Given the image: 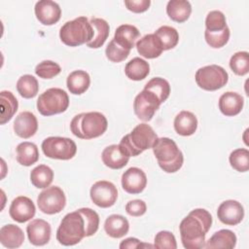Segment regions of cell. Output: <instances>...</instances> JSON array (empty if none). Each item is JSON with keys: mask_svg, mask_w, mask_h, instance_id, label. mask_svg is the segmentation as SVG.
<instances>
[{"mask_svg": "<svg viewBox=\"0 0 249 249\" xmlns=\"http://www.w3.org/2000/svg\"><path fill=\"white\" fill-rule=\"evenodd\" d=\"M230 67L238 76H244L249 72V53L247 52L235 53L230 60Z\"/></svg>", "mask_w": 249, "mask_h": 249, "instance_id": "74e56055", "label": "cell"}, {"mask_svg": "<svg viewBox=\"0 0 249 249\" xmlns=\"http://www.w3.org/2000/svg\"><path fill=\"white\" fill-rule=\"evenodd\" d=\"M24 241L22 230L13 224L5 225L0 229V242L7 248H18Z\"/></svg>", "mask_w": 249, "mask_h": 249, "instance_id": "7402d4cb", "label": "cell"}, {"mask_svg": "<svg viewBox=\"0 0 249 249\" xmlns=\"http://www.w3.org/2000/svg\"><path fill=\"white\" fill-rule=\"evenodd\" d=\"M230 28L226 27L224 30L221 31H215V32H210L205 29L204 32V37L206 43L214 49H219L224 47L230 39Z\"/></svg>", "mask_w": 249, "mask_h": 249, "instance_id": "ab89813d", "label": "cell"}, {"mask_svg": "<svg viewBox=\"0 0 249 249\" xmlns=\"http://www.w3.org/2000/svg\"><path fill=\"white\" fill-rule=\"evenodd\" d=\"M17 160L19 164L24 166H30L37 162L39 160V151L37 146L32 142H21L18 145L17 149Z\"/></svg>", "mask_w": 249, "mask_h": 249, "instance_id": "f546056e", "label": "cell"}, {"mask_svg": "<svg viewBox=\"0 0 249 249\" xmlns=\"http://www.w3.org/2000/svg\"><path fill=\"white\" fill-rule=\"evenodd\" d=\"M152 149L160 167L164 172L174 173L182 167L183 154L172 139L168 137L158 138Z\"/></svg>", "mask_w": 249, "mask_h": 249, "instance_id": "5b68a950", "label": "cell"}, {"mask_svg": "<svg viewBox=\"0 0 249 249\" xmlns=\"http://www.w3.org/2000/svg\"><path fill=\"white\" fill-rule=\"evenodd\" d=\"M154 34L159 40L163 51L171 50L178 44L179 34L174 27L163 25L158 28Z\"/></svg>", "mask_w": 249, "mask_h": 249, "instance_id": "836d02e7", "label": "cell"}, {"mask_svg": "<svg viewBox=\"0 0 249 249\" xmlns=\"http://www.w3.org/2000/svg\"><path fill=\"white\" fill-rule=\"evenodd\" d=\"M158 138L152 126L143 123L136 125L130 133L124 135L119 146L125 156L136 157L145 150L153 148Z\"/></svg>", "mask_w": 249, "mask_h": 249, "instance_id": "3957f363", "label": "cell"}, {"mask_svg": "<svg viewBox=\"0 0 249 249\" xmlns=\"http://www.w3.org/2000/svg\"><path fill=\"white\" fill-rule=\"evenodd\" d=\"M35 16L44 25H53L60 19L61 9L59 5L51 0H41L35 4Z\"/></svg>", "mask_w": 249, "mask_h": 249, "instance_id": "2e32d148", "label": "cell"}, {"mask_svg": "<svg viewBox=\"0 0 249 249\" xmlns=\"http://www.w3.org/2000/svg\"><path fill=\"white\" fill-rule=\"evenodd\" d=\"M61 71L59 64L52 60H43L35 67V73L42 79H52Z\"/></svg>", "mask_w": 249, "mask_h": 249, "instance_id": "60d3db41", "label": "cell"}, {"mask_svg": "<svg viewBox=\"0 0 249 249\" xmlns=\"http://www.w3.org/2000/svg\"><path fill=\"white\" fill-rule=\"evenodd\" d=\"M101 158L103 163L112 169H121L125 166L129 160V157L125 156L117 144L107 146L103 150Z\"/></svg>", "mask_w": 249, "mask_h": 249, "instance_id": "ffe728a7", "label": "cell"}, {"mask_svg": "<svg viewBox=\"0 0 249 249\" xmlns=\"http://www.w3.org/2000/svg\"><path fill=\"white\" fill-rule=\"evenodd\" d=\"M211 225L212 216L207 210L202 208L192 210L179 225L183 246L187 249L203 248L205 245V235L210 230Z\"/></svg>", "mask_w": 249, "mask_h": 249, "instance_id": "7a4b0ae2", "label": "cell"}, {"mask_svg": "<svg viewBox=\"0 0 249 249\" xmlns=\"http://www.w3.org/2000/svg\"><path fill=\"white\" fill-rule=\"evenodd\" d=\"M66 85L71 93L79 95L86 92L89 88L90 77L84 70H75L68 75Z\"/></svg>", "mask_w": 249, "mask_h": 249, "instance_id": "484cf974", "label": "cell"}, {"mask_svg": "<svg viewBox=\"0 0 249 249\" xmlns=\"http://www.w3.org/2000/svg\"><path fill=\"white\" fill-rule=\"evenodd\" d=\"M38 129V121L35 115L29 111L19 113L14 122V130L21 138L27 139L33 136Z\"/></svg>", "mask_w": 249, "mask_h": 249, "instance_id": "ac0fdd59", "label": "cell"}, {"mask_svg": "<svg viewBox=\"0 0 249 249\" xmlns=\"http://www.w3.org/2000/svg\"><path fill=\"white\" fill-rule=\"evenodd\" d=\"M195 79L200 89L213 91L226 86L229 80V75L223 67L212 64L196 70Z\"/></svg>", "mask_w": 249, "mask_h": 249, "instance_id": "ba28073f", "label": "cell"}, {"mask_svg": "<svg viewBox=\"0 0 249 249\" xmlns=\"http://www.w3.org/2000/svg\"><path fill=\"white\" fill-rule=\"evenodd\" d=\"M89 196L95 205L101 208H108L117 201L118 190L112 182L101 180L91 186Z\"/></svg>", "mask_w": 249, "mask_h": 249, "instance_id": "7c38bea8", "label": "cell"}, {"mask_svg": "<svg viewBox=\"0 0 249 249\" xmlns=\"http://www.w3.org/2000/svg\"><path fill=\"white\" fill-rule=\"evenodd\" d=\"M36 212L35 205L33 201L24 196H19L16 197L9 209V214L11 218L18 223H25L31 220Z\"/></svg>", "mask_w": 249, "mask_h": 249, "instance_id": "5bb4252c", "label": "cell"}, {"mask_svg": "<svg viewBox=\"0 0 249 249\" xmlns=\"http://www.w3.org/2000/svg\"><path fill=\"white\" fill-rule=\"evenodd\" d=\"M26 232L31 244L42 246L50 241L52 228L47 221L43 219H35L27 225Z\"/></svg>", "mask_w": 249, "mask_h": 249, "instance_id": "e0dca14e", "label": "cell"}, {"mask_svg": "<svg viewBox=\"0 0 249 249\" xmlns=\"http://www.w3.org/2000/svg\"><path fill=\"white\" fill-rule=\"evenodd\" d=\"M130 51L125 50L118 45L114 39H112L105 50L106 57L112 62H122L127 58Z\"/></svg>", "mask_w": 249, "mask_h": 249, "instance_id": "b9f144b4", "label": "cell"}, {"mask_svg": "<svg viewBox=\"0 0 249 249\" xmlns=\"http://www.w3.org/2000/svg\"><path fill=\"white\" fill-rule=\"evenodd\" d=\"M217 216L223 224L235 226L242 221L244 217V208L237 200H225L219 205Z\"/></svg>", "mask_w": 249, "mask_h": 249, "instance_id": "4fadbf2b", "label": "cell"}, {"mask_svg": "<svg viewBox=\"0 0 249 249\" xmlns=\"http://www.w3.org/2000/svg\"><path fill=\"white\" fill-rule=\"evenodd\" d=\"M154 247L158 249H176V238L172 232L168 231H160L155 236Z\"/></svg>", "mask_w": 249, "mask_h": 249, "instance_id": "7bdbcfd3", "label": "cell"}, {"mask_svg": "<svg viewBox=\"0 0 249 249\" xmlns=\"http://www.w3.org/2000/svg\"><path fill=\"white\" fill-rule=\"evenodd\" d=\"M197 128V119L190 111H181L174 119V129L182 136H190Z\"/></svg>", "mask_w": 249, "mask_h": 249, "instance_id": "cb8c5ba5", "label": "cell"}, {"mask_svg": "<svg viewBox=\"0 0 249 249\" xmlns=\"http://www.w3.org/2000/svg\"><path fill=\"white\" fill-rule=\"evenodd\" d=\"M104 230L109 236L113 238H121L128 232L129 223L124 216L112 214L105 220Z\"/></svg>", "mask_w": 249, "mask_h": 249, "instance_id": "d4e9b609", "label": "cell"}, {"mask_svg": "<svg viewBox=\"0 0 249 249\" xmlns=\"http://www.w3.org/2000/svg\"><path fill=\"white\" fill-rule=\"evenodd\" d=\"M39 210L45 214L53 215L59 213L65 207L66 196L64 192L57 186H52L42 191L37 197Z\"/></svg>", "mask_w": 249, "mask_h": 249, "instance_id": "30bf717a", "label": "cell"}, {"mask_svg": "<svg viewBox=\"0 0 249 249\" xmlns=\"http://www.w3.org/2000/svg\"><path fill=\"white\" fill-rule=\"evenodd\" d=\"M17 89L23 98H33L38 93L39 84L34 76L25 74L18 80Z\"/></svg>", "mask_w": 249, "mask_h": 249, "instance_id": "e575fe53", "label": "cell"}, {"mask_svg": "<svg viewBox=\"0 0 249 249\" xmlns=\"http://www.w3.org/2000/svg\"><path fill=\"white\" fill-rule=\"evenodd\" d=\"M147 210L146 203L141 199H133L125 204V211L128 215L133 217H139L145 214Z\"/></svg>", "mask_w": 249, "mask_h": 249, "instance_id": "ee69618b", "label": "cell"}, {"mask_svg": "<svg viewBox=\"0 0 249 249\" xmlns=\"http://www.w3.org/2000/svg\"><path fill=\"white\" fill-rule=\"evenodd\" d=\"M139 35L140 32L134 25L122 24L116 29L115 36L113 39L118 45H120L125 50L130 51L134 47L135 42L138 39Z\"/></svg>", "mask_w": 249, "mask_h": 249, "instance_id": "603a6c76", "label": "cell"}, {"mask_svg": "<svg viewBox=\"0 0 249 249\" xmlns=\"http://www.w3.org/2000/svg\"><path fill=\"white\" fill-rule=\"evenodd\" d=\"M144 89L150 90L155 93L160 99V103H163L170 94V85L169 83L160 77H155L151 79L144 87Z\"/></svg>", "mask_w": 249, "mask_h": 249, "instance_id": "d590c367", "label": "cell"}, {"mask_svg": "<svg viewBox=\"0 0 249 249\" xmlns=\"http://www.w3.org/2000/svg\"><path fill=\"white\" fill-rule=\"evenodd\" d=\"M42 151L50 159L68 160L76 155L77 146L70 138L51 136L42 142Z\"/></svg>", "mask_w": 249, "mask_h": 249, "instance_id": "9c48e42d", "label": "cell"}, {"mask_svg": "<svg viewBox=\"0 0 249 249\" xmlns=\"http://www.w3.org/2000/svg\"><path fill=\"white\" fill-rule=\"evenodd\" d=\"M124 73L132 81H141L149 75L150 65L146 60L140 57H134L126 63Z\"/></svg>", "mask_w": 249, "mask_h": 249, "instance_id": "1f68e13d", "label": "cell"}, {"mask_svg": "<svg viewBox=\"0 0 249 249\" xmlns=\"http://www.w3.org/2000/svg\"><path fill=\"white\" fill-rule=\"evenodd\" d=\"M142 246H143V244L141 243V241L135 237L125 238L120 244L121 249H124V248H128V249L133 248L134 249V248H138V247H142Z\"/></svg>", "mask_w": 249, "mask_h": 249, "instance_id": "bcb514c9", "label": "cell"}, {"mask_svg": "<svg viewBox=\"0 0 249 249\" xmlns=\"http://www.w3.org/2000/svg\"><path fill=\"white\" fill-rule=\"evenodd\" d=\"M205 27L210 32L224 30L228 27L225 15L221 11L209 12L205 18Z\"/></svg>", "mask_w": 249, "mask_h": 249, "instance_id": "f35d334b", "label": "cell"}, {"mask_svg": "<svg viewBox=\"0 0 249 249\" xmlns=\"http://www.w3.org/2000/svg\"><path fill=\"white\" fill-rule=\"evenodd\" d=\"M1 100V117L0 124H5L8 123L18 111V103L13 92L9 90H2L0 92Z\"/></svg>", "mask_w": 249, "mask_h": 249, "instance_id": "4dcf8cb0", "label": "cell"}, {"mask_svg": "<svg viewBox=\"0 0 249 249\" xmlns=\"http://www.w3.org/2000/svg\"><path fill=\"white\" fill-rule=\"evenodd\" d=\"M99 226L98 214L90 208H80L66 214L56 231L57 241L64 246L79 243L84 237L93 235Z\"/></svg>", "mask_w": 249, "mask_h": 249, "instance_id": "6da1fadb", "label": "cell"}, {"mask_svg": "<svg viewBox=\"0 0 249 249\" xmlns=\"http://www.w3.org/2000/svg\"><path fill=\"white\" fill-rule=\"evenodd\" d=\"M89 22L93 27L94 36L91 41L87 44V46L91 49H98L104 45L106 39L108 38L110 26L105 19L99 18H93Z\"/></svg>", "mask_w": 249, "mask_h": 249, "instance_id": "f1b7e54d", "label": "cell"}, {"mask_svg": "<svg viewBox=\"0 0 249 249\" xmlns=\"http://www.w3.org/2000/svg\"><path fill=\"white\" fill-rule=\"evenodd\" d=\"M53 180V169L45 164H40L32 169L30 173V181L32 185L38 189L49 187Z\"/></svg>", "mask_w": 249, "mask_h": 249, "instance_id": "d6a6232c", "label": "cell"}, {"mask_svg": "<svg viewBox=\"0 0 249 249\" xmlns=\"http://www.w3.org/2000/svg\"><path fill=\"white\" fill-rule=\"evenodd\" d=\"M192 13L191 3L187 0H170L166 5L167 16L176 22L186 21Z\"/></svg>", "mask_w": 249, "mask_h": 249, "instance_id": "4316f807", "label": "cell"}, {"mask_svg": "<svg viewBox=\"0 0 249 249\" xmlns=\"http://www.w3.org/2000/svg\"><path fill=\"white\" fill-rule=\"evenodd\" d=\"M160 101L158 96L150 90L143 89L138 93L133 101L134 114L142 122H149L160 108Z\"/></svg>", "mask_w": 249, "mask_h": 249, "instance_id": "8fae6325", "label": "cell"}, {"mask_svg": "<svg viewBox=\"0 0 249 249\" xmlns=\"http://www.w3.org/2000/svg\"><path fill=\"white\" fill-rule=\"evenodd\" d=\"M243 97L234 91H227L219 98V109L221 113L228 117L239 114L243 108Z\"/></svg>", "mask_w": 249, "mask_h": 249, "instance_id": "d6986e66", "label": "cell"}, {"mask_svg": "<svg viewBox=\"0 0 249 249\" xmlns=\"http://www.w3.org/2000/svg\"><path fill=\"white\" fill-rule=\"evenodd\" d=\"M69 106V97L65 90L51 88L41 93L37 99V110L43 116L63 113Z\"/></svg>", "mask_w": 249, "mask_h": 249, "instance_id": "52a82bcc", "label": "cell"}, {"mask_svg": "<svg viewBox=\"0 0 249 249\" xmlns=\"http://www.w3.org/2000/svg\"><path fill=\"white\" fill-rule=\"evenodd\" d=\"M230 163L238 172H246L249 169V151L245 148L233 150L230 155Z\"/></svg>", "mask_w": 249, "mask_h": 249, "instance_id": "8d00e7d4", "label": "cell"}, {"mask_svg": "<svg viewBox=\"0 0 249 249\" xmlns=\"http://www.w3.org/2000/svg\"><path fill=\"white\" fill-rule=\"evenodd\" d=\"M147 186V176L138 167H130L122 175L123 189L131 195L140 194Z\"/></svg>", "mask_w": 249, "mask_h": 249, "instance_id": "9a60e30c", "label": "cell"}, {"mask_svg": "<svg viewBox=\"0 0 249 249\" xmlns=\"http://www.w3.org/2000/svg\"><path fill=\"white\" fill-rule=\"evenodd\" d=\"M108 122L100 112H88L76 115L71 123V132L80 139H92L101 136L107 129Z\"/></svg>", "mask_w": 249, "mask_h": 249, "instance_id": "277c9868", "label": "cell"}, {"mask_svg": "<svg viewBox=\"0 0 249 249\" xmlns=\"http://www.w3.org/2000/svg\"><path fill=\"white\" fill-rule=\"evenodd\" d=\"M94 36V30L88 18L79 17L65 22L59 30V38L69 47L88 44Z\"/></svg>", "mask_w": 249, "mask_h": 249, "instance_id": "8992f818", "label": "cell"}, {"mask_svg": "<svg viewBox=\"0 0 249 249\" xmlns=\"http://www.w3.org/2000/svg\"><path fill=\"white\" fill-rule=\"evenodd\" d=\"M124 5L132 13H143L147 11L151 5L150 0H125Z\"/></svg>", "mask_w": 249, "mask_h": 249, "instance_id": "f6af8a7d", "label": "cell"}, {"mask_svg": "<svg viewBox=\"0 0 249 249\" xmlns=\"http://www.w3.org/2000/svg\"><path fill=\"white\" fill-rule=\"evenodd\" d=\"M136 49L141 56L149 59L159 57L163 52L155 34H147L139 39L136 43Z\"/></svg>", "mask_w": 249, "mask_h": 249, "instance_id": "44dd1931", "label": "cell"}, {"mask_svg": "<svg viewBox=\"0 0 249 249\" xmlns=\"http://www.w3.org/2000/svg\"><path fill=\"white\" fill-rule=\"evenodd\" d=\"M236 244V235L230 230H220L216 231L205 243L207 249L228 248L232 249Z\"/></svg>", "mask_w": 249, "mask_h": 249, "instance_id": "83f0119b", "label": "cell"}]
</instances>
